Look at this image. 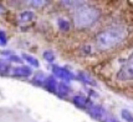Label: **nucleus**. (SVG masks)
<instances>
[{
  "mask_svg": "<svg viewBox=\"0 0 133 122\" xmlns=\"http://www.w3.org/2000/svg\"><path fill=\"white\" fill-rule=\"evenodd\" d=\"M127 36L128 31L124 27H110L97 36V45L101 50H108L120 44L127 38Z\"/></svg>",
  "mask_w": 133,
  "mask_h": 122,
  "instance_id": "1",
  "label": "nucleus"
},
{
  "mask_svg": "<svg viewBox=\"0 0 133 122\" xmlns=\"http://www.w3.org/2000/svg\"><path fill=\"white\" fill-rule=\"evenodd\" d=\"M100 16V12L94 7H85L79 9L74 17L75 24L78 27H87L92 25Z\"/></svg>",
  "mask_w": 133,
  "mask_h": 122,
  "instance_id": "2",
  "label": "nucleus"
},
{
  "mask_svg": "<svg viewBox=\"0 0 133 122\" xmlns=\"http://www.w3.org/2000/svg\"><path fill=\"white\" fill-rule=\"evenodd\" d=\"M117 78L120 81L133 80V53L118 71Z\"/></svg>",
  "mask_w": 133,
  "mask_h": 122,
  "instance_id": "3",
  "label": "nucleus"
},
{
  "mask_svg": "<svg viewBox=\"0 0 133 122\" xmlns=\"http://www.w3.org/2000/svg\"><path fill=\"white\" fill-rule=\"evenodd\" d=\"M12 74L15 77L28 78L32 74V71L27 66H20V67H16L13 69Z\"/></svg>",
  "mask_w": 133,
  "mask_h": 122,
  "instance_id": "4",
  "label": "nucleus"
},
{
  "mask_svg": "<svg viewBox=\"0 0 133 122\" xmlns=\"http://www.w3.org/2000/svg\"><path fill=\"white\" fill-rule=\"evenodd\" d=\"M53 72L56 76H58V78H60L63 80L68 81L70 78H72V74L65 69L55 66V67H53Z\"/></svg>",
  "mask_w": 133,
  "mask_h": 122,
  "instance_id": "5",
  "label": "nucleus"
},
{
  "mask_svg": "<svg viewBox=\"0 0 133 122\" xmlns=\"http://www.w3.org/2000/svg\"><path fill=\"white\" fill-rule=\"evenodd\" d=\"M44 86L51 92H54L56 89V81L53 77H49L44 81Z\"/></svg>",
  "mask_w": 133,
  "mask_h": 122,
  "instance_id": "6",
  "label": "nucleus"
},
{
  "mask_svg": "<svg viewBox=\"0 0 133 122\" xmlns=\"http://www.w3.org/2000/svg\"><path fill=\"white\" fill-rule=\"evenodd\" d=\"M10 70V63L5 60L0 59V75L7 74Z\"/></svg>",
  "mask_w": 133,
  "mask_h": 122,
  "instance_id": "7",
  "label": "nucleus"
},
{
  "mask_svg": "<svg viewBox=\"0 0 133 122\" xmlns=\"http://www.w3.org/2000/svg\"><path fill=\"white\" fill-rule=\"evenodd\" d=\"M23 58L26 62H28L30 65H32L33 67H39V61L35 57H34L33 56H30V55L26 54V53H23Z\"/></svg>",
  "mask_w": 133,
  "mask_h": 122,
  "instance_id": "8",
  "label": "nucleus"
},
{
  "mask_svg": "<svg viewBox=\"0 0 133 122\" xmlns=\"http://www.w3.org/2000/svg\"><path fill=\"white\" fill-rule=\"evenodd\" d=\"M34 17V13L31 11H25L20 14V20L23 22H27L33 19Z\"/></svg>",
  "mask_w": 133,
  "mask_h": 122,
  "instance_id": "9",
  "label": "nucleus"
},
{
  "mask_svg": "<svg viewBox=\"0 0 133 122\" xmlns=\"http://www.w3.org/2000/svg\"><path fill=\"white\" fill-rule=\"evenodd\" d=\"M90 113H91V115H92L94 118H102V116H103L104 111H103V110H102L101 108H100V107H94V108L91 110Z\"/></svg>",
  "mask_w": 133,
  "mask_h": 122,
  "instance_id": "10",
  "label": "nucleus"
},
{
  "mask_svg": "<svg viewBox=\"0 0 133 122\" xmlns=\"http://www.w3.org/2000/svg\"><path fill=\"white\" fill-rule=\"evenodd\" d=\"M122 116L124 120H125L127 122H133V117L132 114L127 111V110H123L122 112Z\"/></svg>",
  "mask_w": 133,
  "mask_h": 122,
  "instance_id": "11",
  "label": "nucleus"
},
{
  "mask_svg": "<svg viewBox=\"0 0 133 122\" xmlns=\"http://www.w3.org/2000/svg\"><path fill=\"white\" fill-rule=\"evenodd\" d=\"M43 56L44 58L48 61V62H50V63H52L55 60V56H54V54L51 52V51H46L43 53Z\"/></svg>",
  "mask_w": 133,
  "mask_h": 122,
  "instance_id": "12",
  "label": "nucleus"
},
{
  "mask_svg": "<svg viewBox=\"0 0 133 122\" xmlns=\"http://www.w3.org/2000/svg\"><path fill=\"white\" fill-rule=\"evenodd\" d=\"M58 26L63 31H67L69 28V22L66 21V20H62V19L58 20Z\"/></svg>",
  "mask_w": 133,
  "mask_h": 122,
  "instance_id": "13",
  "label": "nucleus"
},
{
  "mask_svg": "<svg viewBox=\"0 0 133 122\" xmlns=\"http://www.w3.org/2000/svg\"><path fill=\"white\" fill-rule=\"evenodd\" d=\"M36 74L34 78H33V82H34L37 85H40L44 82V74L41 73V74Z\"/></svg>",
  "mask_w": 133,
  "mask_h": 122,
  "instance_id": "14",
  "label": "nucleus"
},
{
  "mask_svg": "<svg viewBox=\"0 0 133 122\" xmlns=\"http://www.w3.org/2000/svg\"><path fill=\"white\" fill-rule=\"evenodd\" d=\"M74 103H76V106L79 107H85V100L82 97H75L74 99Z\"/></svg>",
  "mask_w": 133,
  "mask_h": 122,
  "instance_id": "15",
  "label": "nucleus"
},
{
  "mask_svg": "<svg viewBox=\"0 0 133 122\" xmlns=\"http://www.w3.org/2000/svg\"><path fill=\"white\" fill-rule=\"evenodd\" d=\"M11 61L12 62H16V63H23V60L20 57H19L18 56H16V55H12L9 56V58Z\"/></svg>",
  "mask_w": 133,
  "mask_h": 122,
  "instance_id": "16",
  "label": "nucleus"
},
{
  "mask_svg": "<svg viewBox=\"0 0 133 122\" xmlns=\"http://www.w3.org/2000/svg\"><path fill=\"white\" fill-rule=\"evenodd\" d=\"M58 91L60 92V94H66L67 91H68V88L64 85V84H60L58 86Z\"/></svg>",
  "mask_w": 133,
  "mask_h": 122,
  "instance_id": "17",
  "label": "nucleus"
},
{
  "mask_svg": "<svg viewBox=\"0 0 133 122\" xmlns=\"http://www.w3.org/2000/svg\"><path fill=\"white\" fill-rule=\"evenodd\" d=\"M0 43L4 45L6 43V35L4 31H0Z\"/></svg>",
  "mask_w": 133,
  "mask_h": 122,
  "instance_id": "18",
  "label": "nucleus"
},
{
  "mask_svg": "<svg viewBox=\"0 0 133 122\" xmlns=\"http://www.w3.org/2000/svg\"><path fill=\"white\" fill-rule=\"evenodd\" d=\"M44 3V2H42V1H33L31 2V4L34 6H39V5H41Z\"/></svg>",
  "mask_w": 133,
  "mask_h": 122,
  "instance_id": "19",
  "label": "nucleus"
},
{
  "mask_svg": "<svg viewBox=\"0 0 133 122\" xmlns=\"http://www.w3.org/2000/svg\"><path fill=\"white\" fill-rule=\"evenodd\" d=\"M5 11H6V9H5V6H4V5H2L0 3V14H2V13H4Z\"/></svg>",
  "mask_w": 133,
  "mask_h": 122,
  "instance_id": "20",
  "label": "nucleus"
}]
</instances>
